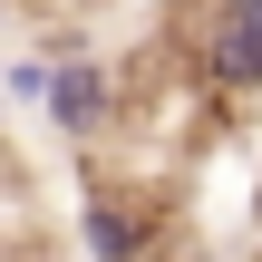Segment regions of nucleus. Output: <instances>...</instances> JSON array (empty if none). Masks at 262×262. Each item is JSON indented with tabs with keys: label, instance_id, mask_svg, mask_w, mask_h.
Wrapping results in <instances>:
<instances>
[{
	"label": "nucleus",
	"instance_id": "2",
	"mask_svg": "<svg viewBox=\"0 0 262 262\" xmlns=\"http://www.w3.org/2000/svg\"><path fill=\"white\" fill-rule=\"evenodd\" d=\"M49 126L68 136V146H97L107 136V117H117V68L97 58V49H58L49 58Z\"/></svg>",
	"mask_w": 262,
	"mask_h": 262
},
{
	"label": "nucleus",
	"instance_id": "4",
	"mask_svg": "<svg viewBox=\"0 0 262 262\" xmlns=\"http://www.w3.org/2000/svg\"><path fill=\"white\" fill-rule=\"evenodd\" d=\"M10 97H49V58H19L10 68Z\"/></svg>",
	"mask_w": 262,
	"mask_h": 262
},
{
	"label": "nucleus",
	"instance_id": "1",
	"mask_svg": "<svg viewBox=\"0 0 262 262\" xmlns=\"http://www.w3.org/2000/svg\"><path fill=\"white\" fill-rule=\"evenodd\" d=\"M194 68L214 97H262V0H204Z\"/></svg>",
	"mask_w": 262,
	"mask_h": 262
},
{
	"label": "nucleus",
	"instance_id": "3",
	"mask_svg": "<svg viewBox=\"0 0 262 262\" xmlns=\"http://www.w3.org/2000/svg\"><path fill=\"white\" fill-rule=\"evenodd\" d=\"M78 233H88V253H97V262H146V224H136V204H126L117 185H88Z\"/></svg>",
	"mask_w": 262,
	"mask_h": 262
}]
</instances>
